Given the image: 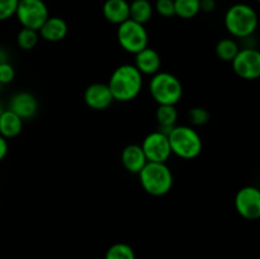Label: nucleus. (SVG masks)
Instances as JSON below:
<instances>
[{
  "label": "nucleus",
  "mask_w": 260,
  "mask_h": 259,
  "mask_svg": "<svg viewBox=\"0 0 260 259\" xmlns=\"http://www.w3.org/2000/svg\"><path fill=\"white\" fill-rule=\"evenodd\" d=\"M235 208L241 217L256 220L260 217V190L253 185H246L235 196Z\"/></svg>",
  "instance_id": "9d476101"
},
{
  "label": "nucleus",
  "mask_w": 260,
  "mask_h": 259,
  "mask_svg": "<svg viewBox=\"0 0 260 259\" xmlns=\"http://www.w3.org/2000/svg\"><path fill=\"white\" fill-rule=\"evenodd\" d=\"M15 78V69L12 63L8 62L0 63V84L7 85L10 84Z\"/></svg>",
  "instance_id": "bb28decb"
},
{
  "label": "nucleus",
  "mask_w": 260,
  "mask_h": 259,
  "mask_svg": "<svg viewBox=\"0 0 260 259\" xmlns=\"http://www.w3.org/2000/svg\"><path fill=\"white\" fill-rule=\"evenodd\" d=\"M216 8V0H201V12L211 13Z\"/></svg>",
  "instance_id": "cd10ccee"
},
{
  "label": "nucleus",
  "mask_w": 260,
  "mask_h": 259,
  "mask_svg": "<svg viewBox=\"0 0 260 259\" xmlns=\"http://www.w3.org/2000/svg\"><path fill=\"white\" fill-rule=\"evenodd\" d=\"M19 0H0V22L15 15Z\"/></svg>",
  "instance_id": "a878e982"
},
{
  "label": "nucleus",
  "mask_w": 260,
  "mask_h": 259,
  "mask_svg": "<svg viewBox=\"0 0 260 259\" xmlns=\"http://www.w3.org/2000/svg\"><path fill=\"white\" fill-rule=\"evenodd\" d=\"M141 149L147 161L151 163H167L173 155L168 135L162 134L159 130L145 137L141 144Z\"/></svg>",
  "instance_id": "1a4fd4ad"
},
{
  "label": "nucleus",
  "mask_w": 260,
  "mask_h": 259,
  "mask_svg": "<svg viewBox=\"0 0 260 259\" xmlns=\"http://www.w3.org/2000/svg\"><path fill=\"white\" fill-rule=\"evenodd\" d=\"M8 58H9V55H8V51L5 48L0 47V63L8 62Z\"/></svg>",
  "instance_id": "c756f323"
},
{
  "label": "nucleus",
  "mask_w": 260,
  "mask_h": 259,
  "mask_svg": "<svg viewBox=\"0 0 260 259\" xmlns=\"http://www.w3.org/2000/svg\"><path fill=\"white\" fill-rule=\"evenodd\" d=\"M102 12L108 22L119 25L129 19V2L128 0H106Z\"/></svg>",
  "instance_id": "dca6fc26"
},
{
  "label": "nucleus",
  "mask_w": 260,
  "mask_h": 259,
  "mask_svg": "<svg viewBox=\"0 0 260 259\" xmlns=\"http://www.w3.org/2000/svg\"><path fill=\"white\" fill-rule=\"evenodd\" d=\"M104 259H136V254L131 245L126 243H116L108 248Z\"/></svg>",
  "instance_id": "4be33fe9"
},
{
  "label": "nucleus",
  "mask_w": 260,
  "mask_h": 259,
  "mask_svg": "<svg viewBox=\"0 0 260 259\" xmlns=\"http://www.w3.org/2000/svg\"><path fill=\"white\" fill-rule=\"evenodd\" d=\"M4 111V108H3V106H2V103H0V114H2V112Z\"/></svg>",
  "instance_id": "7c9ffc66"
},
{
  "label": "nucleus",
  "mask_w": 260,
  "mask_h": 259,
  "mask_svg": "<svg viewBox=\"0 0 260 259\" xmlns=\"http://www.w3.org/2000/svg\"><path fill=\"white\" fill-rule=\"evenodd\" d=\"M225 28L233 37L243 38L254 36L258 28V14L253 7L238 3L230 7L223 18Z\"/></svg>",
  "instance_id": "7ed1b4c3"
},
{
  "label": "nucleus",
  "mask_w": 260,
  "mask_h": 259,
  "mask_svg": "<svg viewBox=\"0 0 260 259\" xmlns=\"http://www.w3.org/2000/svg\"><path fill=\"white\" fill-rule=\"evenodd\" d=\"M239 50H240V46L233 38H223V40L218 41L215 48L217 57L220 60L226 61V62H231L236 53L239 52Z\"/></svg>",
  "instance_id": "412c9836"
},
{
  "label": "nucleus",
  "mask_w": 260,
  "mask_h": 259,
  "mask_svg": "<svg viewBox=\"0 0 260 259\" xmlns=\"http://www.w3.org/2000/svg\"><path fill=\"white\" fill-rule=\"evenodd\" d=\"M23 119L9 109H4L0 114V136L4 139H14L22 132Z\"/></svg>",
  "instance_id": "f3484780"
},
{
  "label": "nucleus",
  "mask_w": 260,
  "mask_h": 259,
  "mask_svg": "<svg viewBox=\"0 0 260 259\" xmlns=\"http://www.w3.org/2000/svg\"><path fill=\"white\" fill-rule=\"evenodd\" d=\"M231 63L236 75L244 80H256L260 76V52L256 48H240Z\"/></svg>",
  "instance_id": "6e6552de"
},
{
  "label": "nucleus",
  "mask_w": 260,
  "mask_h": 259,
  "mask_svg": "<svg viewBox=\"0 0 260 259\" xmlns=\"http://www.w3.org/2000/svg\"><path fill=\"white\" fill-rule=\"evenodd\" d=\"M68 23L60 17H48L42 27L38 29L40 38H43L48 42H60L68 36Z\"/></svg>",
  "instance_id": "4468645a"
},
{
  "label": "nucleus",
  "mask_w": 260,
  "mask_h": 259,
  "mask_svg": "<svg viewBox=\"0 0 260 259\" xmlns=\"http://www.w3.org/2000/svg\"><path fill=\"white\" fill-rule=\"evenodd\" d=\"M144 85L142 74L132 63H123L114 69L108 86L114 101L131 102L139 96Z\"/></svg>",
  "instance_id": "f257e3e1"
},
{
  "label": "nucleus",
  "mask_w": 260,
  "mask_h": 259,
  "mask_svg": "<svg viewBox=\"0 0 260 259\" xmlns=\"http://www.w3.org/2000/svg\"><path fill=\"white\" fill-rule=\"evenodd\" d=\"M40 41L38 30L29 29V28H22L17 36V43L22 50L30 51L37 46Z\"/></svg>",
  "instance_id": "5701e85b"
},
{
  "label": "nucleus",
  "mask_w": 260,
  "mask_h": 259,
  "mask_svg": "<svg viewBox=\"0 0 260 259\" xmlns=\"http://www.w3.org/2000/svg\"><path fill=\"white\" fill-rule=\"evenodd\" d=\"M84 102L86 106L95 111H104L112 106L114 102L108 84L94 83L90 84L84 91Z\"/></svg>",
  "instance_id": "9b49d317"
},
{
  "label": "nucleus",
  "mask_w": 260,
  "mask_h": 259,
  "mask_svg": "<svg viewBox=\"0 0 260 259\" xmlns=\"http://www.w3.org/2000/svg\"><path fill=\"white\" fill-rule=\"evenodd\" d=\"M15 15L23 28L38 30L50 17V12L43 0H19Z\"/></svg>",
  "instance_id": "0eeeda50"
},
{
  "label": "nucleus",
  "mask_w": 260,
  "mask_h": 259,
  "mask_svg": "<svg viewBox=\"0 0 260 259\" xmlns=\"http://www.w3.org/2000/svg\"><path fill=\"white\" fill-rule=\"evenodd\" d=\"M8 149H9V146H8V140L0 136V161L4 160V157L7 156Z\"/></svg>",
  "instance_id": "c85d7f7f"
},
{
  "label": "nucleus",
  "mask_w": 260,
  "mask_h": 259,
  "mask_svg": "<svg viewBox=\"0 0 260 259\" xmlns=\"http://www.w3.org/2000/svg\"><path fill=\"white\" fill-rule=\"evenodd\" d=\"M188 118H189V122L193 126H203V124L210 121L211 114L203 107H193L188 112Z\"/></svg>",
  "instance_id": "b1692460"
},
{
  "label": "nucleus",
  "mask_w": 260,
  "mask_h": 259,
  "mask_svg": "<svg viewBox=\"0 0 260 259\" xmlns=\"http://www.w3.org/2000/svg\"><path fill=\"white\" fill-rule=\"evenodd\" d=\"M129 2H132V0H129Z\"/></svg>",
  "instance_id": "72a5a7b5"
},
{
  "label": "nucleus",
  "mask_w": 260,
  "mask_h": 259,
  "mask_svg": "<svg viewBox=\"0 0 260 259\" xmlns=\"http://www.w3.org/2000/svg\"><path fill=\"white\" fill-rule=\"evenodd\" d=\"M154 14V5L149 0H132L129 2V19L146 24Z\"/></svg>",
  "instance_id": "6ab92c4d"
},
{
  "label": "nucleus",
  "mask_w": 260,
  "mask_h": 259,
  "mask_svg": "<svg viewBox=\"0 0 260 259\" xmlns=\"http://www.w3.org/2000/svg\"><path fill=\"white\" fill-rule=\"evenodd\" d=\"M135 66L142 75H155L161 68V56L156 50L145 47L135 55Z\"/></svg>",
  "instance_id": "ddd939ff"
},
{
  "label": "nucleus",
  "mask_w": 260,
  "mask_h": 259,
  "mask_svg": "<svg viewBox=\"0 0 260 259\" xmlns=\"http://www.w3.org/2000/svg\"><path fill=\"white\" fill-rule=\"evenodd\" d=\"M256 2H259V0H256Z\"/></svg>",
  "instance_id": "473e14b6"
},
{
  "label": "nucleus",
  "mask_w": 260,
  "mask_h": 259,
  "mask_svg": "<svg viewBox=\"0 0 260 259\" xmlns=\"http://www.w3.org/2000/svg\"><path fill=\"white\" fill-rule=\"evenodd\" d=\"M174 9L182 19H192L201 12V0H174Z\"/></svg>",
  "instance_id": "aec40b11"
},
{
  "label": "nucleus",
  "mask_w": 260,
  "mask_h": 259,
  "mask_svg": "<svg viewBox=\"0 0 260 259\" xmlns=\"http://www.w3.org/2000/svg\"><path fill=\"white\" fill-rule=\"evenodd\" d=\"M154 10H156L157 14L164 18L174 17V0H156L154 5Z\"/></svg>",
  "instance_id": "393cba45"
},
{
  "label": "nucleus",
  "mask_w": 260,
  "mask_h": 259,
  "mask_svg": "<svg viewBox=\"0 0 260 259\" xmlns=\"http://www.w3.org/2000/svg\"><path fill=\"white\" fill-rule=\"evenodd\" d=\"M140 184L150 196L161 197L172 190L174 177L167 163L147 161L139 173Z\"/></svg>",
  "instance_id": "f03ea898"
},
{
  "label": "nucleus",
  "mask_w": 260,
  "mask_h": 259,
  "mask_svg": "<svg viewBox=\"0 0 260 259\" xmlns=\"http://www.w3.org/2000/svg\"><path fill=\"white\" fill-rule=\"evenodd\" d=\"M122 164H123L124 169L127 172L132 173V174H139L140 170L145 167L147 163L146 156H145L144 151L141 149V145L131 144L127 145L121 154Z\"/></svg>",
  "instance_id": "2eb2a0df"
},
{
  "label": "nucleus",
  "mask_w": 260,
  "mask_h": 259,
  "mask_svg": "<svg viewBox=\"0 0 260 259\" xmlns=\"http://www.w3.org/2000/svg\"><path fill=\"white\" fill-rule=\"evenodd\" d=\"M2 86H3V85H2V84H0V91H2Z\"/></svg>",
  "instance_id": "2f4dec72"
},
{
  "label": "nucleus",
  "mask_w": 260,
  "mask_h": 259,
  "mask_svg": "<svg viewBox=\"0 0 260 259\" xmlns=\"http://www.w3.org/2000/svg\"><path fill=\"white\" fill-rule=\"evenodd\" d=\"M8 109L25 121L33 118L37 114L38 101L29 91H18L10 96Z\"/></svg>",
  "instance_id": "f8f14e48"
},
{
  "label": "nucleus",
  "mask_w": 260,
  "mask_h": 259,
  "mask_svg": "<svg viewBox=\"0 0 260 259\" xmlns=\"http://www.w3.org/2000/svg\"><path fill=\"white\" fill-rule=\"evenodd\" d=\"M155 117L159 124V131L162 134L169 135V132L177 126L178 111L175 106H159Z\"/></svg>",
  "instance_id": "a211bd4d"
},
{
  "label": "nucleus",
  "mask_w": 260,
  "mask_h": 259,
  "mask_svg": "<svg viewBox=\"0 0 260 259\" xmlns=\"http://www.w3.org/2000/svg\"><path fill=\"white\" fill-rule=\"evenodd\" d=\"M172 154L180 159H196L202 152V137L193 127L177 124L168 135Z\"/></svg>",
  "instance_id": "20e7f679"
},
{
  "label": "nucleus",
  "mask_w": 260,
  "mask_h": 259,
  "mask_svg": "<svg viewBox=\"0 0 260 259\" xmlns=\"http://www.w3.org/2000/svg\"><path fill=\"white\" fill-rule=\"evenodd\" d=\"M149 90L159 106H175L183 96L182 81L167 71H159L151 76Z\"/></svg>",
  "instance_id": "39448f33"
},
{
  "label": "nucleus",
  "mask_w": 260,
  "mask_h": 259,
  "mask_svg": "<svg viewBox=\"0 0 260 259\" xmlns=\"http://www.w3.org/2000/svg\"><path fill=\"white\" fill-rule=\"evenodd\" d=\"M117 38L119 46L132 55H136L149 46V33L146 27L132 19H127L118 25Z\"/></svg>",
  "instance_id": "423d86ee"
}]
</instances>
